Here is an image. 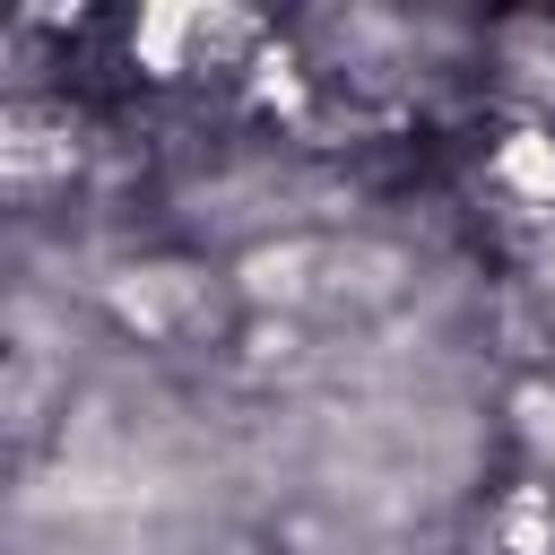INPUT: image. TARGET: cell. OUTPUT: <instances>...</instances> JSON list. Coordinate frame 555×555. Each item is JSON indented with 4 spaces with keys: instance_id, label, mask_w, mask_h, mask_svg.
<instances>
[{
    "instance_id": "cell-1",
    "label": "cell",
    "mask_w": 555,
    "mask_h": 555,
    "mask_svg": "<svg viewBox=\"0 0 555 555\" xmlns=\"http://www.w3.org/2000/svg\"><path fill=\"white\" fill-rule=\"evenodd\" d=\"M494 173H503L520 199H555V139H546V130H512L503 156H494Z\"/></svg>"
}]
</instances>
